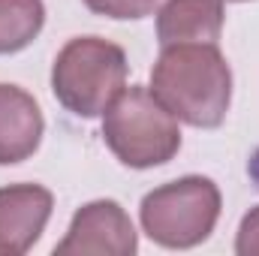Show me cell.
<instances>
[{
	"instance_id": "obj_12",
	"label": "cell",
	"mask_w": 259,
	"mask_h": 256,
	"mask_svg": "<svg viewBox=\"0 0 259 256\" xmlns=\"http://www.w3.org/2000/svg\"><path fill=\"white\" fill-rule=\"evenodd\" d=\"M229 3H244V0H229Z\"/></svg>"
},
{
	"instance_id": "obj_11",
	"label": "cell",
	"mask_w": 259,
	"mask_h": 256,
	"mask_svg": "<svg viewBox=\"0 0 259 256\" xmlns=\"http://www.w3.org/2000/svg\"><path fill=\"white\" fill-rule=\"evenodd\" d=\"M235 253L259 256V205L241 217V226H238V235H235Z\"/></svg>"
},
{
	"instance_id": "obj_1",
	"label": "cell",
	"mask_w": 259,
	"mask_h": 256,
	"mask_svg": "<svg viewBox=\"0 0 259 256\" xmlns=\"http://www.w3.org/2000/svg\"><path fill=\"white\" fill-rule=\"evenodd\" d=\"M151 94L184 124L214 130L232 103V69L217 42L163 46L151 69Z\"/></svg>"
},
{
	"instance_id": "obj_8",
	"label": "cell",
	"mask_w": 259,
	"mask_h": 256,
	"mask_svg": "<svg viewBox=\"0 0 259 256\" xmlns=\"http://www.w3.org/2000/svg\"><path fill=\"white\" fill-rule=\"evenodd\" d=\"M223 30V0H166L157 12V39L163 46L217 42Z\"/></svg>"
},
{
	"instance_id": "obj_3",
	"label": "cell",
	"mask_w": 259,
	"mask_h": 256,
	"mask_svg": "<svg viewBox=\"0 0 259 256\" xmlns=\"http://www.w3.org/2000/svg\"><path fill=\"white\" fill-rule=\"evenodd\" d=\"M103 139L130 169L163 166L181 148L178 118L142 84L124 88L103 112Z\"/></svg>"
},
{
	"instance_id": "obj_5",
	"label": "cell",
	"mask_w": 259,
	"mask_h": 256,
	"mask_svg": "<svg viewBox=\"0 0 259 256\" xmlns=\"http://www.w3.org/2000/svg\"><path fill=\"white\" fill-rule=\"evenodd\" d=\"M139 250V235L130 214L115 199H97L72 214L58 256H133Z\"/></svg>"
},
{
	"instance_id": "obj_4",
	"label": "cell",
	"mask_w": 259,
	"mask_h": 256,
	"mask_svg": "<svg viewBox=\"0 0 259 256\" xmlns=\"http://www.w3.org/2000/svg\"><path fill=\"white\" fill-rule=\"evenodd\" d=\"M220 187L211 178L184 175L142 199L139 220L145 235L169 250H190L208 241L220 220Z\"/></svg>"
},
{
	"instance_id": "obj_9",
	"label": "cell",
	"mask_w": 259,
	"mask_h": 256,
	"mask_svg": "<svg viewBox=\"0 0 259 256\" xmlns=\"http://www.w3.org/2000/svg\"><path fill=\"white\" fill-rule=\"evenodd\" d=\"M46 24L42 0H0V55L27 49Z\"/></svg>"
},
{
	"instance_id": "obj_2",
	"label": "cell",
	"mask_w": 259,
	"mask_h": 256,
	"mask_svg": "<svg viewBox=\"0 0 259 256\" xmlns=\"http://www.w3.org/2000/svg\"><path fill=\"white\" fill-rule=\"evenodd\" d=\"M127 55L103 36H75L58 52L52 66V94L66 112L100 118L127 88Z\"/></svg>"
},
{
	"instance_id": "obj_6",
	"label": "cell",
	"mask_w": 259,
	"mask_h": 256,
	"mask_svg": "<svg viewBox=\"0 0 259 256\" xmlns=\"http://www.w3.org/2000/svg\"><path fill=\"white\" fill-rule=\"evenodd\" d=\"M55 196L39 184L0 187V256L27 253L52 217Z\"/></svg>"
},
{
	"instance_id": "obj_7",
	"label": "cell",
	"mask_w": 259,
	"mask_h": 256,
	"mask_svg": "<svg viewBox=\"0 0 259 256\" xmlns=\"http://www.w3.org/2000/svg\"><path fill=\"white\" fill-rule=\"evenodd\" d=\"M46 133L36 100L18 84H0V166L24 163Z\"/></svg>"
},
{
	"instance_id": "obj_10",
	"label": "cell",
	"mask_w": 259,
	"mask_h": 256,
	"mask_svg": "<svg viewBox=\"0 0 259 256\" xmlns=\"http://www.w3.org/2000/svg\"><path fill=\"white\" fill-rule=\"evenodd\" d=\"M160 0H84V6L97 15L106 18H118V21H130V18H145L157 9Z\"/></svg>"
}]
</instances>
